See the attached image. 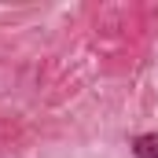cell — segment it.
<instances>
[{
    "mask_svg": "<svg viewBox=\"0 0 158 158\" xmlns=\"http://www.w3.org/2000/svg\"><path fill=\"white\" fill-rule=\"evenodd\" d=\"M132 155L136 158H158V132H143L132 140Z\"/></svg>",
    "mask_w": 158,
    "mask_h": 158,
    "instance_id": "cell-1",
    "label": "cell"
}]
</instances>
